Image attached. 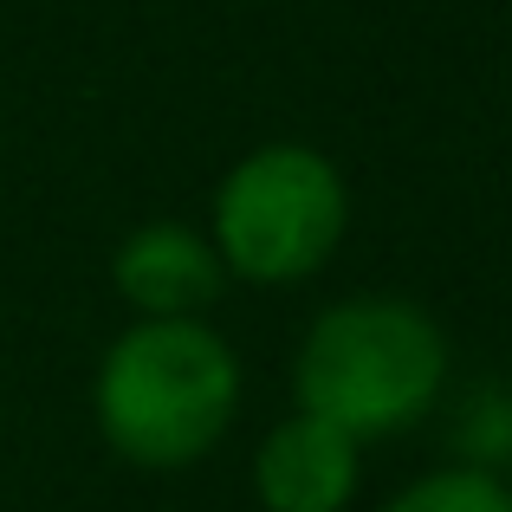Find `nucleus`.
<instances>
[{
    "label": "nucleus",
    "mask_w": 512,
    "mask_h": 512,
    "mask_svg": "<svg viewBox=\"0 0 512 512\" xmlns=\"http://www.w3.org/2000/svg\"><path fill=\"white\" fill-rule=\"evenodd\" d=\"M240 389V357L208 318H130L91 370V422L124 467L182 474L240 422Z\"/></svg>",
    "instance_id": "nucleus-1"
},
{
    "label": "nucleus",
    "mask_w": 512,
    "mask_h": 512,
    "mask_svg": "<svg viewBox=\"0 0 512 512\" xmlns=\"http://www.w3.org/2000/svg\"><path fill=\"white\" fill-rule=\"evenodd\" d=\"M454 344L428 305L402 292H357L305 325L292 350V409L325 415L357 448L409 435L441 409Z\"/></svg>",
    "instance_id": "nucleus-2"
},
{
    "label": "nucleus",
    "mask_w": 512,
    "mask_h": 512,
    "mask_svg": "<svg viewBox=\"0 0 512 512\" xmlns=\"http://www.w3.org/2000/svg\"><path fill=\"white\" fill-rule=\"evenodd\" d=\"M350 234V182L318 143H260L234 156L208 201V240L240 286H305Z\"/></svg>",
    "instance_id": "nucleus-3"
},
{
    "label": "nucleus",
    "mask_w": 512,
    "mask_h": 512,
    "mask_svg": "<svg viewBox=\"0 0 512 512\" xmlns=\"http://www.w3.org/2000/svg\"><path fill=\"white\" fill-rule=\"evenodd\" d=\"M363 493V448L325 415H279L253 448L260 512H350Z\"/></svg>",
    "instance_id": "nucleus-4"
},
{
    "label": "nucleus",
    "mask_w": 512,
    "mask_h": 512,
    "mask_svg": "<svg viewBox=\"0 0 512 512\" xmlns=\"http://www.w3.org/2000/svg\"><path fill=\"white\" fill-rule=\"evenodd\" d=\"M111 286L130 305V318H208L227 273L208 227L188 221H143L117 240Z\"/></svg>",
    "instance_id": "nucleus-5"
},
{
    "label": "nucleus",
    "mask_w": 512,
    "mask_h": 512,
    "mask_svg": "<svg viewBox=\"0 0 512 512\" xmlns=\"http://www.w3.org/2000/svg\"><path fill=\"white\" fill-rule=\"evenodd\" d=\"M376 512H512V480L493 474V467L448 461L415 474L409 487H396Z\"/></svg>",
    "instance_id": "nucleus-6"
}]
</instances>
